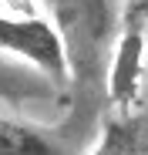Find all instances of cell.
Instances as JSON below:
<instances>
[{"label": "cell", "mask_w": 148, "mask_h": 155, "mask_svg": "<svg viewBox=\"0 0 148 155\" xmlns=\"http://www.w3.org/2000/svg\"><path fill=\"white\" fill-rule=\"evenodd\" d=\"M64 37L71 64V98L57 125V138L74 152L101 125L108 101V68L118 44V14L111 0H47Z\"/></svg>", "instance_id": "obj_1"}, {"label": "cell", "mask_w": 148, "mask_h": 155, "mask_svg": "<svg viewBox=\"0 0 148 155\" xmlns=\"http://www.w3.org/2000/svg\"><path fill=\"white\" fill-rule=\"evenodd\" d=\"M0 51H10L20 61H27L37 68L57 91L71 84V64H67V51L64 37L57 31V24L44 20V17H7L0 14Z\"/></svg>", "instance_id": "obj_2"}, {"label": "cell", "mask_w": 148, "mask_h": 155, "mask_svg": "<svg viewBox=\"0 0 148 155\" xmlns=\"http://www.w3.org/2000/svg\"><path fill=\"white\" fill-rule=\"evenodd\" d=\"M141 78H145V24L125 20L108 68V105L118 108V115H131V108L138 105Z\"/></svg>", "instance_id": "obj_3"}, {"label": "cell", "mask_w": 148, "mask_h": 155, "mask_svg": "<svg viewBox=\"0 0 148 155\" xmlns=\"http://www.w3.org/2000/svg\"><path fill=\"white\" fill-rule=\"evenodd\" d=\"M88 155H148V118L145 115L105 118L101 135Z\"/></svg>", "instance_id": "obj_4"}, {"label": "cell", "mask_w": 148, "mask_h": 155, "mask_svg": "<svg viewBox=\"0 0 148 155\" xmlns=\"http://www.w3.org/2000/svg\"><path fill=\"white\" fill-rule=\"evenodd\" d=\"M0 155H74V152L47 128L0 118Z\"/></svg>", "instance_id": "obj_5"}, {"label": "cell", "mask_w": 148, "mask_h": 155, "mask_svg": "<svg viewBox=\"0 0 148 155\" xmlns=\"http://www.w3.org/2000/svg\"><path fill=\"white\" fill-rule=\"evenodd\" d=\"M54 94H57V88L47 78H34L31 71L0 61V101L24 105V101H44V98H54Z\"/></svg>", "instance_id": "obj_6"}, {"label": "cell", "mask_w": 148, "mask_h": 155, "mask_svg": "<svg viewBox=\"0 0 148 155\" xmlns=\"http://www.w3.org/2000/svg\"><path fill=\"white\" fill-rule=\"evenodd\" d=\"M125 20L148 24V0H128V7H125Z\"/></svg>", "instance_id": "obj_7"}]
</instances>
